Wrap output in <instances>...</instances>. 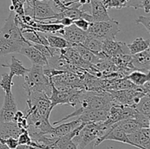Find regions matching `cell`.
Wrapping results in <instances>:
<instances>
[{
  "instance_id": "cell-1",
  "label": "cell",
  "mask_w": 150,
  "mask_h": 149,
  "mask_svg": "<svg viewBox=\"0 0 150 149\" xmlns=\"http://www.w3.org/2000/svg\"><path fill=\"white\" fill-rule=\"evenodd\" d=\"M113 105V98L111 93L106 91H94L83 90L79 95V102L75 108L76 110L66 115L59 121L53 123V126L61 124L64 121L73 117L79 116L81 114L89 110H104L109 111Z\"/></svg>"
},
{
  "instance_id": "cell-2",
  "label": "cell",
  "mask_w": 150,
  "mask_h": 149,
  "mask_svg": "<svg viewBox=\"0 0 150 149\" xmlns=\"http://www.w3.org/2000/svg\"><path fill=\"white\" fill-rule=\"evenodd\" d=\"M23 88L26 93L32 92H41L50 96L51 93V77H48L43 72V67L32 64L24 77Z\"/></svg>"
},
{
  "instance_id": "cell-3",
  "label": "cell",
  "mask_w": 150,
  "mask_h": 149,
  "mask_svg": "<svg viewBox=\"0 0 150 149\" xmlns=\"http://www.w3.org/2000/svg\"><path fill=\"white\" fill-rule=\"evenodd\" d=\"M109 129L104 128L102 121L85 124L81 129L73 137L72 141L77 149H94L95 143Z\"/></svg>"
},
{
  "instance_id": "cell-4",
  "label": "cell",
  "mask_w": 150,
  "mask_h": 149,
  "mask_svg": "<svg viewBox=\"0 0 150 149\" xmlns=\"http://www.w3.org/2000/svg\"><path fill=\"white\" fill-rule=\"evenodd\" d=\"M120 32V23L111 18L106 21L90 23L86 33L89 36L104 41L116 40V37Z\"/></svg>"
},
{
  "instance_id": "cell-5",
  "label": "cell",
  "mask_w": 150,
  "mask_h": 149,
  "mask_svg": "<svg viewBox=\"0 0 150 149\" xmlns=\"http://www.w3.org/2000/svg\"><path fill=\"white\" fill-rule=\"evenodd\" d=\"M25 15L38 20H51L57 14L47 1L27 0L23 4Z\"/></svg>"
},
{
  "instance_id": "cell-6",
  "label": "cell",
  "mask_w": 150,
  "mask_h": 149,
  "mask_svg": "<svg viewBox=\"0 0 150 149\" xmlns=\"http://www.w3.org/2000/svg\"><path fill=\"white\" fill-rule=\"evenodd\" d=\"M25 110L34 111L42 117L50 118L51 112L49 96L41 92H32L27 94Z\"/></svg>"
},
{
  "instance_id": "cell-7",
  "label": "cell",
  "mask_w": 150,
  "mask_h": 149,
  "mask_svg": "<svg viewBox=\"0 0 150 149\" xmlns=\"http://www.w3.org/2000/svg\"><path fill=\"white\" fill-rule=\"evenodd\" d=\"M51 93L49 96L51 101V109L52 110L57 105H68L69 99L70 96L79 91L80 89H58L55 87L53 83L51 77Z\"/></svg>"
},
{
  "instance_id": "cell-8",
  "label": "cell",
  "mask_w": 150,
  "mask_h": 149,
  "mask_svg": "<svg viewBox=\"0 0 150 149\" xmlns=\"http://www.w3.org/2000/svg\"><path fill=\"white\" fill-rule=\"evenodd\" d=\"M17 111V104L12 91L5 93L2 107L0 109V122L14 121Z\"/></svg>"
},
{
  "instance_id": "cell-9",
  "label": "cell",
  "mask_w": 150,
  "mask_h": 149,
  "mask_svg": "<svg viewBox=\"0 0 150 149\" xmlns=\"http://www.w3.org/2000/svg\"><path fill=\"white\" fill-rule=\"evenodd\" d=\"M57 34H59L62 37L73 45L82 44L87 37L86 32L81 30L74 24L62 28L59 30Z\"/></svg>"
},
{
  "instance_id": "cell-10",
  "label": "cell",
  "mask_w": 150,
  "mask_h": 149,
  "mask_svg": "<svg viewBox=\"0 0 150 149\" xmlns=\"http://www.w3.org/2000/svg\"><path fill=\"white\" fill-rule=\"evenodd\" d=\"M130 141L136 148L140 149L150 148L149 128H140L131 134H127Z\"/></svg>"
},
{
  "instance_id": "cell-11",
  "label": "cell",
  "mask_w": 150,
  "mask_h": 149,
  "mask_svg": "<svg viewBox=\"0 0 150 149\" xmlns=\"http://www.w3.org/2000/svg\"><path fill=\"white\" fill-rule=\"evenodd\" d=\"M131 62L134 70L149 72H150V51L147 48L142 52L131 55Z\"/></svg>"
},
{
  "instance_id": "cell-12",
  "label": "cell",
  "mask_w": 150,
  "mask_h": 149,
  "mask_svg": "<svg viewBox=\"0 0 150 149\" xmlns=\"http://www.w3.org/2000/svg\"><path fill=\"white\" fill-rule=\"evenodd\" d=\"M19 53L27 57L32 64L41 65L42 67L48 64V59L45 58V56L39 50L37 49L32 44L22 48L19 51Z\"/></svg>"
},
{
  "instance_id": "cell-13",
  "label": "cell",
  "mask_w": 150,
  "mask_h": 149,
  "mask_svg": "<svg viewBox=\"0 0 150 149\" xmlns=\"http://www.w3.org/2000/svg\"><path fill=\"white\" fill-rule=\"evenodd\" d=\"M32 45L29 42L9 40L0 37V56L14 53H19L22 48Z\"/></svg>"
},
{
  "instance_id": "cell-14",
  "label": "cell",
  "mask_w": 150,
  "mask_h": 149,
  "mask_svg": "<svg viewBox=\"0 0 150 149\" xmlns=\"http://www.w3.org/2000/svg\"><path fill=\"white\" fill-rule=\"evenodd\" d=\"M90 1L91 15L93 22L106 21L111 19L108 15L107 9L103 3L100 0H89Z\"/></svg>"
},
{
  "instance_id": "cell-15",
  "label": "cell",
  "mask_w": 150,
  "mask_h": 149,
  "mask_svg": "<svg viewBox=\"0 0 150 149\" xmlns=\"http://www.w3.org/2000/svg\"><path fill=\"white\" fill-rule=\"evenodd\" d=\"M109 111L104 110H89L81 114L79 116V119L81 123H98L103 121L107 119Z\"/></svg>"
},
{
  "instance_id": "cell-16",
  "label": "cell",
  "mask_w": 150,
  "mask_h": 149,
  "mask_svg": "<svg viewBox=\"0 0 150 149\" xmlns=\"http://www.w3.org/2000/svg\"><path fill=\"white\" fill-rule=\"evenodd\" d=\"M23 130L25 129L20 128L17 123L14 121L0 122V138L6 139L8 137H14L17 139Z\"/></svg>"
},
{
  "instance_id": "cell-17",
  "label": "cell",
  "mask_w": 150,
  "mask_h": 149,
  "mask_svg": "<svg viewBox=\"0 0 150 149\" xmlns=\"http://www.w3.org/2000/svg\"><path fill=\"white\" fill-rule=\"evenodd\" d=\"M81 124V121L79 118H77L74 121L64 123V124H61L57 127L54 126V128H53L52 131H51L50 135L55 137H61L62 136L66 135L68 133L71 132L73 130H74L79 126H80Z\"/></svg>"
},
{
  "instance_id": "cell-18",
  "label": "cell",
  "mask_w": 150,
  "mask_h": 149,
  "mask_svg": "<svg viewBox=\"0 0 150 149\" xmlns=\"http://www.w3.org/2000/svg\"><path fill=\"white\" fill-rule=\"evenodd\" d=\"M1 67H7L10 69V76L13 78L14 76L24 77L25 74L29 71V69L23 66V63L16 58L15 56L11 57V63L10 64H1Z\"/></svg>"
},
{
  "instance_id": "cell-19",
  "label": "cell",
  "mask_w": 150,
  "mask_h": 149,
  "mask_svg": "<svg viewBox=\"0 0 150 149\" xmlns=\"http://www.w3.org/2000/svg\"><path fill=\"white\" fill-rule=\"evenodd\" d=\"M23 36L28 42L32 44H40V45H48V41L45 37V34L35 32L33 29H26L21 31Z\"/></svg>"
},
{
  "instance_id": "cell-20",
  "label": "cell",
  "mask_w": 150,
  "mask_h": 149,
  "mask_svg": "<svg viewBox=\"0 0 150 149\" xmlns=\"http://www.w3.org/2000/svg\"><path fill=\"white\" fill-rule=\"evenodd\" d=\"M45 37L48 41V46L58 50L64 49L73 46V44L70 43L64 37L59 36H55L51 34H45Z\"/></svg>"
},
{
  "instance_id": "cell-21",
  "label": "cell",
  "mask_w": 150,
  "mask_h": 149,
  "mask_svg": "<svg viewBox=\"0 0 150 149\" xmlns=\"http://www.w3.org/2000/svg\"><path fill=\"white\" fill-rule=\"evenodd\" d=\"M149 72H143L139 70H133L128 75L126 76V78L136 86H142L146 82L150 81Z\"/></svg>"
},
{
  "instance_id": "cell-22",
  "label": "cell",
  "mask_w": 150,
  "mask_h": 149,
  "mask_svg": "<svg viewBox=\"0 0 150 149\" xmlns=\"http://www.w3.org/2000/svg\"><path fill=\"white\" fill-rule=\"evenodd\" d=\"M149 39H144L142 37H138L132 43L127 44L130 55H134L149 48Z\"/></svg>"
},
{
  "instance_id": "cell-23",
  "label": "cell",
  "mask_w": 150,
  "mask_h": 149,
  "mask_svg": "<svg viewBox=\"0 0 150 149\" xmlns=\"http://www.w3.org/2000/svg\"><path fill=\"white\" fill-rule=\"evenodd\" d=\"M103 42V41L100 40V39L87 35L85 40L81 45H83L84 48H86V49L90 51L91 52L94 53L95 54H98L102 52Z\"/></svg>"
},
{
  "instance_id": "cell-24",
  "label": "cell",
  "mask_w": 150,
  "mask_h": 149,
  "mask_svg": "<svg viewBox=\"0 0 150 149\" xmlns=\"http://www.w3.org/2000/svg\"><path fill=\"white\" fill-rule=\"evenodd\" d=\"M116 124L127 134H131V133L136 131V130L142 128L135 118H127V119L119 121L118 123H116Z\"/></svg>"
},
{
  "instance_id": "cell-25",
  "label": "cell",
  "mask_w": 150,
  "mask_h": 149,
  "mask_svg": "<svg viewBox=\"0 0 150 149\" xmlns=\"http://www.w3.org/2000/svg\"><path fill=\"white\" fill-rule=\"evenodd\" d=\"M135 109L139 112L150 116V98L149 94H145L141 98L139 103L136 105Z\"/></svg>"
},
{
  "instance_id": "cell-26",
  "label": "cell",
  "mask_w": 150,
  "mask_h": 149,
  "mask_svg": "<svg viewBox=\"0 0 150 149\" xmlns=\"http://www.w3.org/2000/svg\"><path fill=\"white\" fill-rule=\"evenodd\" d=\"M13 86V77H10L7 73H4L1 74L0 80V87L2 89L4 93H7L12 91V86Z\"/></svg>"
},
{
  "instance_id": "cell-27",
  "label": "cell",
  "mask_w": 150,
  "mask_h": 149,
  "mask_svg": "<svg viewBox=\"0 0 150 149\" xmlns=\"http://www.w3.org/2000/svg\"><path fill=\"white\" fill-rule=\"evenodd\" d=\"M134 118L136 121L139 123L140 127L142 128H149L150 125V116L146 115L142 112H138L136 110V113H135Z\"/></svg>"
},
{
  "instance_id": "cell-28",
  "label": "cell",
  "mask_w": 150,
  "mask_h": 149,
  "mask_svg": "<svg viewBox=\"0 0 150 149\" xmlns=\"http://www.w3.org/2000/svg\"><path fill=\"white\" fill-rule=\"evenodd\" d=\"M12 4L10 6V10L13 11L18 16H23L25 15L23 4H22L20 0H11Z\"/></svg>"
},
{
  "instance_id": "cell-29",
  "label": "cell",
  "mask_w": 150,
  "mask_h": 149,
  "mask_svg": "<svg viewBox=\"0 0 150 149\" xmlns=\"http://www.w3.org/2000/svg\"><path fill=\"white\" fill-rule=\"evenodd\" d=\"M0 143L6 145L7 149H16L18 145V140L14 137H8L6 139L0 138Z\"/></svg>"
},
{
  "instance_id": "cell-30",
  "label": "cell",
  "mask_w": 150,
  "mask_h": 149,
  "mask_svg": "<svg viewBox=\"0 0 150 149\" xmlns=\"http://www.w3.org/2000/svg\"><path fill=\"white\" fill-rule=\"evenodd\" d=\"M18 145H29L32 143V140L28 133L27 129H25L22 131L17 138Z\"/></svg>"
},
{
  "instance_id": "cell-31",
  "label": "cell",
  "mask_w": 150,
  "mask_h": 149,
  "mask_svg": "<svg viewBox=\"0 0 150 149\" xmlns=\"http://www.w3.org/2000/svg\"><path fill=\"white\" fill-rule=\"evenodd\" d=\"M73 24L77 26L81 30L83 31V32H87L88 29L89 27V25H90V23L83 18H79L76 19V20H73Z\"/></svg>"
},
{
  "instance_id": "cell-32",
  "label": "cell",
  "mask_w": 150,
  "mask_h": 149,
  "mask_svg": "<svg viewBox=\"0 0 150 149\" xmlns=\"http://www.w3.org/2000/svg\"><path fill=\"white\" fill-rule=\"evenodd\" d=\"M136 23H137V24L141 23V24L143 25V26L146 28L148 33H150V18L149 17H146V16H143V15L139 16L137 19H136Z\"/></svg>"
},
{
  "instance_id": "cell-33",
  "label": "cell",
  "mask_w": 150,
  "mask_h": 149,
  "mask_svg": "<svg viewBox=\"0 0 150 149\" xmlns=\"http://www.w3.org/2000/svg\"><path fill=\"white\" fill-rule=\"evenodd\" d=\"M140 9H144L146 13L150 12V0H142Z\"/></svg>"
},
{
  "instance_id": "cell-34",
  "label": "cell",
  "mask_w": 150,
  "mask_h": 149,
  "mask_svg": "<svg viewBox=\"0 0 150 149\" xmlns=\"http://www.w3.org/2000/svg\"><path fill=\"white\" fill-rule=\"evenodd\" d=\"M141 1H142V0H130V1H129V7H134L136 10L140 9Z\"/></svg>"
},
{
  "instance_id": "cell-35",
  "label": "cell",
  "mask_w": 150,
  "mask_h": 149,
  "mask_svg": "<svg viewBox=\"0 0 150 149\" xmlns=\"http://www.w3.org/2000/svg\"><path fill=\"white\" fill-rule=\"evenodd\" d=\"M16 149H42L35 146L29 145H18Z\"/></svg>"
},
{
  "instance_id": "cell-36",
  "label": "cell",
  "mask_w": 150,
  "mask_h": 149,
  "mask_svg": "<svg viewBox=\"0 0 150 149\" xmlns=\"http://www.w3.org/2000/svg\"><path fill=\"white\" fill-rule=\"evenodd\" d=\"M38 1H49V0H38Z\"/></svg>"
}]
</instances>
